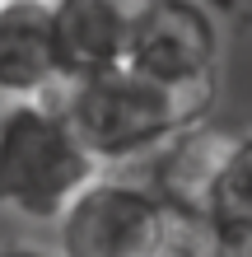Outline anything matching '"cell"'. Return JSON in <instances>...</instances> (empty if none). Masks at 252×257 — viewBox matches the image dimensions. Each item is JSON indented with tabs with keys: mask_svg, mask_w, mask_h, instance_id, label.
<instances>
[{
	"mask_svg": "<svg viewBox=\"0 0 252 257\" xmlns=\"http://www.w3.org/2000/svg\"><path fill=\"white\" fill-rule=\"evenodd\" d=\"M229 141L205 126L177 131L173 141L154 145L145 159V178L140 187L154 196L164 210H177V215H205V201H210V183L219 173V159H224Z\"/></svg>",
	"mask_w": 252,
	"mask_h": 257,
	"instance_id": "7",
	"label": "cell"
},
{
	"mask_svg": "<svg viewBox=\"0 0 252 257\" xmlns=\"http://www.w3.org/2000/svg\"><path fill=\"white\" fill-rule=\"evenodd\" d=\"M196 5L210 14V19H238V14L252 10V0H196Z\"/></svg>",
	"mask_w": 252,
	"mask_h": 257,
	"instance_id": "9",
	"label": "cell"
},
{
	"mask_svg": "<svg viewBox=\"0 0 252 257\" xmlns=\"http://www.w3.org/2000/svg\"><path fill=\"white\" fill-rule=\"evenodd\" d=\"M219 61V28L196 0H154L145 14L126 66L173 89L215 84Z\"/></svg>",
	"mask_w": 252,
	"mask_h": 257,
	"instance_id": "4",
	"label": "cell"
},
{
	"mask_svg": "<svg viewBox=\"0 0 252 257\" xmlns=\"http://www.w3.org/2000/svg\"><path fill=\"white\" fill-rule=\"evenodd\" d=\"M0 257H47V252H38V248H0Z\"/></svg>",
	"mask_w": 252,
	"mask_h": 257,
	"instance_id": "11",
	"label": "cell"
},
{
	"mask_svg": "<svg viewBox=\"0 0 252 257\" xmlns=\"http://www.w3.org/2000/svg\"><path fill=\"white\" fill-rule=\"evenodd\" d=\"M89 178H98V164L52 98H14L0 112V210L56 220Z\"/></svg>",
	"mask_w": 252,
	"mask_h": 257,
	"instance_id": "2",
	"label": "cell"
},
{
	"mask_svg": "<svg viewBox=\"0 0 252 257\" xmlns=\"http://www.w3.org/2000/svg\"><path fill=\"white\" fill-rule=\"evenodd\" d=\"M61 80L52 0H0V94L52 98Z\"/></svg>",
	"mask_w": 252,
	"mask_h": 257,
	"instance_id": "6",
	"label": "cell"
},
{
	"mask_svg": "<svg viewBox=\"0 0 252 257\" xmlns=\"http://www.w3.org/2000/svg\"><path fill=\"white\" fill-rule=\"evenodd\" d=\"M219 257H252V234H215Z\"/></svg>",
	"mask_w": 252,
	"mask_h": 257,
	"instance_id": "10",
	"label": "cell"
},
{
	"mask_svg": "<svg viewBox=\"0 0 252 257\" xmlns=\"http://www.w3.org/2000/svg\"><path fill=\"white\" fill-rule=\"evenodd\" d=\"M52 103L61 108L66 126L75 131V141L94 164H126L173 141L177 131L201 126L215 103V84L173 89L122 61L108 70L61 80Z\"/></svg>",
	"mask_w": 252,
	"mask_h": 257,
	"instance_id": "1",
	"label": "cell"
},
{
	"mask_svg": "<svg viewBox=\"0 0 252 257\" xmlns=\"http://www.w3.org/2000/svg\"><path fill=\"white\" fill-rule=\"evenodd\" d=\"M150 5L154 0H52V28L66 80L122 66Z\"/></svg>",
	"mask_w": 252,
	"mask_h": 257,
	"instance_id": "5",
	"label": "cell"
},
{
	"mask_svg": "<svg viewBox=\"0 0 252 257\" xmlns=\"http://www.w3.org/2000/svg\"><path fill=\"white\" fill-rule=\"evenodd\" d=\"M205 220L215 234H252V136L229 141L219 173L210 183Z\"/></svg>",
	"mask_w": 252,
	"mask_h": 257,
	"instance_id": "8",
	"label": "cell"
},
{
	"mask_svg": "<svg viewBox=\"0 0 252 257\" xmlns=\"http://www.w3.org/2000/svg\"><path fill=\"white\" fill-rule=\"evenodd\" d=\"M168 210L131 178H89L56 215L61 257H150Z\"/></svg>",
	"mask_w": 252,
	"mask_h": 257,
	"instance_id": "3",
	"label": "cell"
}]
</instances>
